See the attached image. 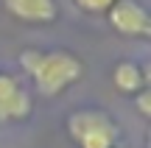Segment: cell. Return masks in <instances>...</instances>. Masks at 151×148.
Segmentation results:
<instances>
[{
	"instance_id": "cell-1",
	"label": "cell",
	"mask_w": 151,
	"mask_h": 148,
	"mask_svg": "<svg viewBox=\"0 0 151 148\" xmlns=\"http://www.w3.org/2000/svg\"><path fill=\"white\" fill-rule=\"evenodd\" d=\"M20 67L28 73V78L34 81V89L45 98L70 89L73 84H78L84 64L81 59L70 50H39V48H25L20 53Z\"/></svg>"
},
{
	"instance_id": "cell-2",
	"label": "cell",
	"mask_w": 151,
	"mask_h": 148,
	"mask_svg": "<svg viewBox=\"0 0 151 148\" xmlns=\"http://www.w3.org/2000/svg\"><path fill=\"white\" fill-rule=\"evenodd\" d=\"M67 134L78 148H118V126L104 109L70 112Z\"/></svg>"
},
{
	"instance_id": "cell-3",
	"label": "cell",
	"mask_w": 151,
	"mask_h": 148,
	"mask_svg": "<svg viewBox=\"0 0 151 148\" xmlns=\"http://www.w3.org/2000/svg\"><path fill=\"white\" fill-rule=\"evenodd\" d=\"M34 109V101L22 81L9 70H0V126L22 123Z\"/></svg>"
},
{
	"instance_id": "cell-4",
	"label": "cell",
	"mask_w": 151,
	"mask_h": 148,
	"mask_svg": "<svg viewBox=\"0 0 151 148\" xmlns=\"http://www.w3.org/2000/svg\"><path fill=\"white\" fill-rule=\"evenodd\" d=\"M106 20L120 36H134V39L151 36V17L140 0H115L112 9L106 11Z\"/></svg>"
},
{
	"instance_id": "cell-5",
	"label": "cell",
	"mask_w": 151,
	"mask_h": 148,
	"mask_svg": "<svg viewBox=\"0 0 151 148\" xmlns=\"http://www.w3.org/2000/svg\"><path fill=\"white\" fill-rule=\"evenodd\" d=\"M3 9L28 25H48L59 17L56 0H3Z\"/></svg>"
},
{
	"instance_id": "cell-6",
	"label": "cell",
	"mask_w": 151,
	"mask_h": 148,
	"mask_svg": "<svg viewBox=\"0 0 151 148\" xmlns=\"http://www.w3.org/2000/svg\"><path fill=\"white\" fill-rule=\"evenodd\" d=\"M112 84L118 92L123 95H137L143 89H148V73L146 67H140L137 61L132 59H123L112 67Z\"/></svg>"
},
{
	"instance_id": "cell-7",
	"label": "cell",
	"mask_w": 151,
	"mask_h": 148,
	"mask_svg": "<svg viewBox=\"0 0 151 148\" xmlns=\"http://www.w3.org/2000/svg\"><path fill=\"white\" fill-rule=\"evenodd\" d=\"M73 3H76V9L87 11V14H106L115 0H73Z\"/></svg>"
},
{
	"instance_id": "cell-8",
	"label": "cell",
	"mask_w": 151,
	"mask_h": 148,
	"mask_svg": "<svg viewBox=\"0 0 151 148\" xmlns=\"http://www.w3.org/2000/svg\"><path fill=\"white\" fill-rule=\"evenodd\" d=\"M137 109L143 112V115H151V89H143V92H137Z\"/></svg>"
}]
</instances>
